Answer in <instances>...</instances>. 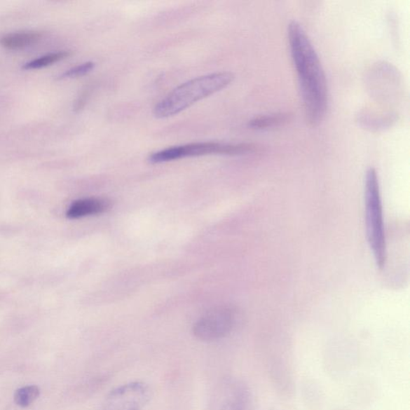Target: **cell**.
<instances>
[{"label":"cell","mask_w":410,"mask_h":410,"mask_svg":"<svg viewBox=\"0 0 410 410\" xmlns=\"http://www.w3.org/2000/svg\"><path fill=\"white\" fill-rule=\"evenodd\" d=\"M89 95L90 89H86V91L82 93V94L80 95V97L77 99L75 104L74 109L76 111H81L83 107L86 106L89 98Z\"/></svg>","instance_id":"cell-15"},{"label":"cell","mask_w":410,"mask_h":410,"mask_svg":"<svg viewBox=\"0 0 410 410\" xmlns=\"http://www.w3.org/2000/svg\"><path fill=\"white\" fill-rule=\"evenodd\" d=\"M43 34L39 32L27 31L6 34L0 38V45L8 50H20L41 41Z\"/></svg>","instance_id":"cell-8"},{"label":"cell","mask_w":410,"mask_h":410,"mask_svg":"<svg viewBox=\"0 0 410 410\" xmlns=\"http://www.w3.org/2000/svg\"><path fill=\"white\" fill-rule=\"evenodd\" d=\"M71 53L67 52V50H60V52L48 53L41 56V57L27 62V63L22 67V69L25 70L41 69H43V67L58 63V62L69 57Z\"/></svg>","instance_id":"cell-11"},{"label":"cell","mask_w":410,"mask_h":410,"mask_svg":"<svg viewBox=\"0 0 410 410\" xmlns=\"http://www.w3.org/2000/svg\"><path fill=\"white\" fill-rule=\"evenodd\" d=\"M288 39L306 121L316 127L324 120L328 109L327 76L315 48L299 22H290Z\"/></svg>","instance_id":"cell-1"},{"label":"cell","mask_w":410,"mask_h":410,"mask_svg":"<svg viewBox=\"0 0 410 410\" xmlns=\"http://www.w3.org/2000/svg\"><path fill=\"white\" fill-rule=\"evenodd\" d=\"M360 123L364 127L369 128V129H376V130H379V129H383L386 127H390L392 125V123L395 122V119L392 115H388L385 117L383 116H373L370 114H363L360 116Z\"/></svg>","instance_id":"cell-13"},{"label":"cell","mask_w":410,"mask_h":410,"mask_svg":"<svg viewBox=\"0 0 410 410\" xmlns=\"http://www.w3.org/2000/svg\"><path fill=\"white\" fill-rule=\"evenodd\" d=\"M364 205L369 244L376 264L383 268L387 259L383 207L378 172L374 168H369L364 181Z\"/></svg>","instance_id":"cell-3"},{"label":"cell","mask_w":410,"mask_h":410,"mask_svg":"<svg viewBox=\"0 0 410 410\" xmlns=\"http://www.w3.org/2000/svg\"><path fill=\"white\" fill-rule=\"evenodd\" d=\"M93 62H86V63L73 67L69 70L66 71L60 76L61 78H76L86 76L88 73L91 72L95 69Z\"/></svg>","instance_id":"cell-14"},{"label":"cell","mask_w":410,"mask_h":410,"mask_svg":"<svg viewBox=\"0 0 410 410\" xmlns=\"http://www.w3.org/2000/svg\"><path fill=\"white\" fill-rule=\"evenodd\" d=\"M41 395V390L36 385L22 387L15 392V402L20 407L25 408L32 405Z\"/></svg>","instance_id":"cell-12"},{"label":"cell","mask_w":410,"mask_h":410,"mask_svg":"<svg viewBox=\"0 0 410 410\" xmlns=\"http://www.w3.org/2000/svg\"><path fill=\"white\" fill-rule=\"evenodd\" d=\"M290 121L288 114H273L262 115L254 118L249 122V127L255 130H266V129L282 126Z\"/></svg>","instance_id":"cell-10"},{"label":"cell","mask_w":410,"mask_h":410,"mask_svg":"<svg viewBox=\"0 0 410 410\" xmlns=\"http://www.w3.org/2000/svg\"><path fill=\"white\" fill-rule=\"evenodd\" d=\"M345 410H348V409H345Z\"/></svg>","instance_id":"cell-16"},{"label":"cell","mask_w":410,"mask_h":410,"mask_svg":"<svg viewBox=\"0 0 410 410\" xmlns=\"http://www.w3.org/2000/svg\"><path fill=\"white\" fill-rule=\"evenodd\" d=\"M110 202L101 198L77 200L70 205L66 216L74 220L88 216L101 214L110 209Z\"/></svg>","instance_id":"cell-7"},{"label":"cell","mask_w":410,"mask_h":410,"mask_svg":"<svg viewBox=\"0 0 410 410\" xmlns=\"http://www.w3.org/2000/svg\"><path fill=\"white\" fill-rule=\"evenodd\" d=\"M233 73L220 71L193 78L168 93L155 106L153 114L158 119L171 117L198 101L221 91L234 81Z\"/></svg>","instance_id":"cell-2"},{"label":"cell","mask_w":410,"mask_h":410,"mask_svg":"<svg viewBox=\"0 0 410 410\" xmlns=\"http://www.w3.org/2000/svg\"><path fill=\"white\" fill-rule=\"evenodd\" d=\"M220 410H250V395L242 384H235L229 396L222 403Z\"/></svg>","instance_id":"cell-9"},{"label":"cell","mask_w":410,"mask_h":410,"mask_svg":"<svg viewBox=\"0 0 410 410\" xmlns=\"http://www.w3.org/2000/svg\"><path fill=\"white\" fill-rule=\"evenodd\" d=\"M237 322L238 313L233 308L222 306L213 308L194 324L193 334L201 341L221 340L233 332Z\"/></svg>","instance_id":"cell-5"},{"label":"cell","mask_w":410,"mask_h":410,"mask_svg":"<svg viewBox=\"0 0 410 410\" xmlns=\"http://www.w3.org/2000/svg\"><path fill=\"white\" fill-rule=\"evenodd\" d=\"M257 149L252 144H226L218 142H198L156 151L150 155L151 164H160L168 161L186 158V157L206 155L239 156L254 153Z\"/></svg>","instance_id":"cell-4"},{"label":"cell","mask_w":410,"mask_h":410,"mask_svg":"<svg viewBox=\"0 0 410 410\" xmlns=\"http://www.w3.org/2000/svg\"><path fill=\"white\" fill-rule=\"evenodd\" d=\"M151 389L143 381L116 387L106 396L103 410H142L151 399Z\"/></svg>","instance_id":"cell-6"}]
</instances>
